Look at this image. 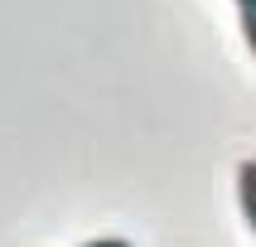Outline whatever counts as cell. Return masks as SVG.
<instances>
[{"label": "cell", "instance_id": "6da1fadb", "mask_svg": "<svg viewBox=\"0 0 256 247\" xmlns=\"http://www.w3.org/2000/svg\"><path fill=\"white\" fill-rule=\"evenodd\" d=\"M237 203H242L246 228L256 232V160H242L237 165Z\"/></svg>", "mask_w": 256, "mask_h": 247}, {"label": "cell", "instance_id": "7a4b0ae2", "mask_svg": "<svg viewBox=\"0 0 256 247\" xmlns=\"http://www.w3.org/2000/svg\"><path fill=\"white\" fill-rule=\"evenodd\" d=\"M237 20H242V39H246V49H252V58H256V5L237 10Z\"/></svg>", "mask_w": 256, "mask_h": 247}, {"label": "cell", "instance_id": "3957f363", "mask_svg": "<svg viewBox=\"0 0 256 247\" xmlns=\"http://www.w3.org/2000/svg\"><path fill=\"white\" fill-rule=\"evenodd\" d=\"M82 247H130L126 237H92V242H82Z\"/></svg>", "mask_w": 256, "mask_h": 247}, {"label": "cell", "instance_id": "277c9868", "mask_svg": "<svg viewBox=\"0 0 256 247\" xmlns=\"http://www.w3.org/2000/svg\"><path fill=\"white\" fill-rule=\"evenodd\" d=\"M232 5H237V10H246V5H256V0H232Z\"/></svg>", "mask_w": 256, "mask_h": 247}]
</instances>
